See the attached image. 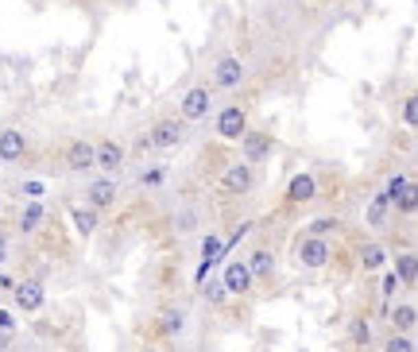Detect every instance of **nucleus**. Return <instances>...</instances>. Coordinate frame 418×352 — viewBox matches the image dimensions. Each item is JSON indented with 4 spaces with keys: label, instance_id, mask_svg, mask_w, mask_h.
I'll use <instances>...</instances> for the list:
<instances>
[{
    "label": "nucleus",
    "instance_id": "nucleus-1",
    "mask_svg": "<svg viewBox=\"0 0 418 352\" xmlns=\"http://www.w3.org/2000/svg\"><path fill=\"white\" fill-rule=\"evenodd\" d=\"M178 143H183V120H159L143 139V148H163V151L178 148Z\"/></svg>",
    "mask_w": 418,
    "mask_h": 352
},
{
    "label": "nucleus",
    "instance_id": "nucleus-2",
    "mask_svg": "<svg viewBox=\"0 0 418 352\" xmlns=\"http://www.w3.org/2000/svg\"><path fill=\"white\" fill-rule=\"evenodd\" d=\"M248 132V117L240 105H225L221 108V117H217V136L221 139H240Z\"/></svg>",
    "mask_w": 418,
    "mask_h": 352
},
{
    "label": "nucleus",
    "instance_id": "nucleus-3",
    "mask_svg": "<svg viewBox=\"0 0 418 352\" xmlns=\"http://www.w3.org/2000/svg\"><path fill=\"white\" fill-rule=\"evenodd\" d=\"M93 167H101L105 174H117L124 167V148H120L117 139H101L93 148Z\"/></svg>",
    "mask_w": 418,
    "mask_h": 352
},
{
    "label": "nucleus",
    "instance_id": "nucleus-4",
    "mask_svg": "<svg viewBox=\"0 0 418 352\" xmlns=\"http://www.w3.org/2000/svg\"><path fill=\"white\" fill-rule=\"evenodd\" d=\"M240 82H244V62L233 58V54H225V58L213 66V86L217 89H236Z\"/></svg>",
    "mask_w": 418,
    "mask_h": 352
},
{
    "label": "nucleus",
    "instance_id": "nucleus-5",
    "mask_svg": "<svg viewBox=\"0 0 418 352\" xmlns=\"http://www.w3.org/2000/svg\"><path fill=\"white\" fill-rule=\"evenodd\" d=\"M384 198H387L391 205H399L403 213H415V186H410V178H407V174H395V178L387 182Z\"/></svg>",
    "mask_w": 418,
    "mask_h": 352
},
{
    "label": "nucleus",
    "instance_id": "nucleus-6",
    "mask_svg": "<svg viewBox=\"0 0 418 352\" xmlns=\"http://www.w3.org/2000/svg\"><path fill=\"white\" fill-rule=\"evenodd\" d=\"M240 139H244V163H264L275 148V136L268 132H244Z\"/></svg>",
    "mask_w": 418,
    "mask_h": 352
},
{
    "label": "nucleus",
    "instance_id": "nucleus-7",
    "mask_svg": "<svg viewBox=\"0 0 418 352\" xmlns=\"http://www.w3.org/2000/svg\"><path fill=\"white\" fill-rule=\"evenodd\" d=\"M299 259H302V267H325L329 263V244L322 236H306L299 248Z\"/></svg>",
    "mask_w": 418,
    "mask_h": 352
},
{
    "label": "nucleus",
    "instance_id": "nucleus-8",
    "mask_svg": "<svg viewBox=\"0 0 418 352\" xmlns=\"http://www.w3.org/2000/svg\"><path fill=\"white\" fill-rule=\"evenodd\" d=\"M225 290L229 294H248V290H252V271H248L244 259H233V263L225 267Z\"/></svg>",
    "mask_w": 418,
    "mask_h": 352
},
{
    "label": "nucleus",
    "instance_id": "nucleus-9",
    "mask_svg": "<svg viewBox=\"0 0 418 352\" xmlns=\"http://www.w3.org/2000/svg\"><path fill=\"white\" fill-rule=\"evenodd\" d=\"M23 151H27V136H23L20 128H4L0 132V159L4 163L23 159Z\"/></svg>",
    "mask_w": 418,
    "mask_h": 352
},
{
    "label": "nucleus",
    "instance_id": "nucleus-10",
    "mask_svg": "<svg viewBox=\"0 0 418 352\" xmlns=\"http://www.w3.org/2000/svg\"><path fill=\"white\" fill-rule=\"evenodd\" d=\"M66 167L78 174H86L89 167H93V143L89 139H74L70 148H66Z\"/></svg>",
    "mask_w": 418,
    "mask_h": 352
},
{
    "label": "nucleus",
    "instance_id": "nucleus-11",
    "mask_svg": "<svg viewBox=\"0 0 418 352\" xmlns=\"http://www.w3.org/2000/svg\"><path fill=\"white\" fill-rule=\"evenodd\" d=\"M205 113H209V89L194 86L190 93L183 97V120H202Z\"/></svg>",
    "mask_w": 418,
    "mask_h": 352
},
{
    "label": "nucleus",
    "instance_id": "nucleus-12",
    "mask_svg": "<svg viewBox=\"0 0 418 352\" xmlns=\"http://www.w3.org/2000/svg\"><path fill=\"white\" fill-rule=\"evenodd\" d=\"M221 190H225V193H244V190H252V167H248V163H236V167H229L225 178H221Z\"/></svg>",
    "mask_w": 418,
    "mask_h": 352
},
{
    "label": "nucleus",
    "instance_id": "nucleus-13",
    "mask_svg": "<svg viewBox=\"0 0 418 352\" xmlns=\"http://www.w3.org/2000/svg\"><path fill=\"white\" fill-rule=\"evenodd\" d=\"M86 198H89V205H93V209H105V205H113V202H117V182H108V178H101V182H89Z\"/></svg>",
    "mask_w": 418,
    "mask_h": 352
},
{
    "label": "nucleus",
    "instance_id": "nucleus-14",
    "mask_svg": "<svg viewBox=\"0 0 418 352\" xmlns=\"http://www.w3.org/2000/svg\"><path fill=\"white\" fill-rule=\"evenodd\" d=\"M314 190H318V186H314V178L310 174H294V178H290V186H287V202H310L314 198Z\"/></svg>",
    "mask_w": 418,
    "mask_h": 352
},
{
    "label": "nucleus",
    "instance_id": "nucleus-15",
    "mask_svg": "<svg viewBox=\"0 0 418 352\" xmlns=\"http://www.w3.org/2000/svg\"><path fill=\"white\" fill-rule=\"evenodd\" d=\"M16 306L27 309V314L39 309V306H43V287H39V283H23V287L16 290Z\"/></svg>",
    "mask_w": 418,
    "mask_h": 352
},
{
    "label": "nucleus",
    "instance_id": "nucleus-16",
    "mask_svg": "<svg viewBox=\"0 0 418 352\" xmlns=\"http://www.w3.org/2000/svg\"><path fill=\"white\" fill-rule=\"evenodd\" d=\"M271 267H275L271 252H252V259H248V271H252V279H256V275H271Z\"/></svg>",
    "mask_w": 418,
    "mask_h": 352
},
{
    "label": "nucleus",
    "instance_id": "nucleus-17",
    "mask_svg": "<svg viewBox=\"0 0 418 352\" xmlns=\"http://www.w3.org/2000/svg\"><path fill=\"white\" fill-rule=\"evenodd\" d=\"M415 275H418L415 256H410V252H403V256H399V263H395V279H403V283H415Z\"/></svg>",
    "mask_w": 418,
    "mask_h": 352
},
{
    "label": "nucleus",
    "instance_id": "nucleus-18",
    "mask_svg": "<svg viewBox=\"0 0 418 352\" xmlns=\"http://www.w3.org/2000/svg\"><path fill=\"white\" fill-rule=\"evenodd\" d=\"M391 321H395V329H399V333H410V329H415V306H399V309H391Z\"/></svg>",
    "mask_w": 418,
    "mask_h": 352
},
{
    "label": "nucleus",
    "instance_id": "nucleus-19",
    "mask_svg": "<svg viewBox=\"0 0 418 352\" xmlns=\"http://www.w3.org/2000/svg\"><path fill=\"white\" fill-rule=\"evenodd\" d=\"M387 205H391V202H387L384 193H375L372 205H368V224H384L387 221Z\"/></svg>",
    "mask_w": 418,
    "mask_h": 352
},
{
    "label": "nucleus",
    "instance_id": "nucleus-20",
    "mask_svg": "<svg viewBox=\"0 0 418 352\" xmlns=\"http://www.w3.org/2000/svg\"><path fill=\"white\" fill-rule=\"evenodd\" d=\"M74 228L82 236H89L97 228V213H93V209H74Z\"/></svg>",
    "mask_w": 418,
    "mask_h": 352
},
{
    "label": "nucleus",
    "instance_id": "nucleus-21",
    "mask_svg": "<svg viewBox=\"0 0 418 352\" xmlns=\"http://www.w3.org/2000/svg\"><path fill=\"white\" fill-rule=\"evenodd\" d=\"M349 337H353V344H368L372 341V325H368L364 318H356L353 325H349Z\"/></svg>",
    "mask_w": 418,
    "mask_h": 352
},
{
    "label": "nucleus",
    "instance_id": "nucleus-22",
    "mask_svg": "<svg viewBox=\"0 0 418 352\" xmlns=\"http://www.w3.org/2000/svg\"><path fill=\"white\" fill-rule=\"evenodd\" d=\"M183 325H186V318L178 309H167V314H163V329L167 333H183Z\"/></svg>",
    "mask_w": 418,
    "mask_h": 352
},
{
    "label": "nucleus",
    "instance_id": "nucleus-23",
    "mask_svg": "<svg viewBox=\"0 0 418 352\" xmlns=\"http://www.w3.org/2000/svg\"><path fill=\"white\" fill-rule=\"evenodd\" d=\"M360 263L368 267V271H375V267H384V248H364V259H360Z\"/></svg>",
    "mask_w": 418,
    "mask_h": 352
},
{
    "label": "nucleus",
    "instance_id": "nucleus-24",
    "mask_svg": "<svg viewBox=\"0 0 418 352\" xmlns=\"http://www.w3.org/2000/svg\"><path fill=\"white\" fill-rule=\"evenodd\" d=\"M384 352H415V341H410L407 333H403V337H399V333H395V337L387 341V349H384Z\"/></svg>",
    "mask_w": 418,
    "mask_h": 352
},
{
    "label": "nucleus",
    "instance_id": "nucleus-25",
    "mask_svg": "<svg viewBox=\"0 0 418 352\" xmlns=\"http://www.w3.org/2000/svg\"><path fill=\"white\" fill-rule=\"evenodd\" d=\"M333 228H341V221H329V217H322V221L310 224V236H325V233H333Z\"/></svg>",
    "mask_w": 418,
    "mask_h": 352
},
{
    "label": "nucleus",
    "instance_id": "nucleus-26",
    "mask_svg": "<svg viewBox=\"0 0 418 352\" xmlns=\"http://www.w3.org/2000/svg\"><path fill=\"white\" fill-rule=\"evenodd\" d=\"M39 217H43V209H39V205H32V209H23V217H20V228H35V224H39Z\"/></svg>",
    "mask_w": 418,
    "mask_h": 352
},
{
    "label": "nucleus",
    "instance_id": "nucleus-27",
    "mask_svg": "<svg viewBox=\"0 0 418 352\" xmlns=\"http://www.w3.org/2000/svg\"><path fill=\"white\" fill-rule=\"evenodd\" d=\"M225 294H229L225 283H209V287H205V298L209 302H225Z\"/></svg>",
    "mask_w": 418,
    "mask_h": 352
},
{
    "label": "nucleus",
    "instance_id": "nucleus-28",
    "mask_svg": "<svg viewBox=\"0 0 418 352\" xmlns=\"http://www.w3.org/2000/svg\"><path fill=\"white\" fill-rule=\"evenodd\" d=\"M139 182H143V186H159V182H163V167H151V171H143V174H139Z\"/></svg>",
    "mask_w": 418,
    "mask_h": 352
},
{
    "label": "nucleus",
    "instance_id": "nucleus-29",
    "mask_svg": "<svg viewBox=\"0 0 418 352\" xmlns=\"http://www.w3.org/2000/svg\"><path fill=\"white\" fill-rule=\"evenodd\" d=\"M418 101H415V97H407V105H403V120H407V124H415V117H418Z\"/></svg>",
    "mask_w": 418,
    "mask_h": 352
},
{
    "label": "nucleus",
    "instance_id": "nucleus-30",
    "mask_svg": "<svg viewBox=\"0 0 418 352\" xmlns=\"http://www.w3.org/2000/svg\"><path fill=\"white\" fill-rule=\"evenodd\" d=\"M395 287H399V279L387 275V279H384V294H395Z\"/></svg>",
    "mask_w": 418,
    "mask_h": 352
},
{
    "label": "nucleus",
    "instance_id": "nucleus-31",
    "mask_svg": "<svg viewBox=\"0 0 418 352\" xmlns=\"http://www.w3.org/2000/svg\"><path fill=\"white\" fill-rule=\"evenodd\" d=\"M0 329H12V314H4V309H0Z\"/></svg>",
    "mask_w": 418,
    "mask_h": 352
},
{
    "label": "nucleus",
    "instance_id": "nucleus-32",
    "mask_svg": "<svg viewBox=\"0 0 418 352\" xmlns=\"http://www.w3.org/2000/svg\"><path fill=\"white\" fill-rule=\"evenodd\" d=\"M0 248H4V233H0Z\"/></svg>",
    "mask_w": 418,
    "mask_h": 352
},
{
    "label": "nucleus",
    "instance_id": "nucleus-33",
    "mask_svg": "<svg viewBox=\"0 0 418 352\" xmlns=\"http://www.w3.org/2000/svg\"><path fill=\"white\" fill-rule=\"evenodd\" d=\"M148 352H155V349H148Z\"/></svg>",
    "mask_w": 418,
    "mask_h": 352
}]
</instances>
